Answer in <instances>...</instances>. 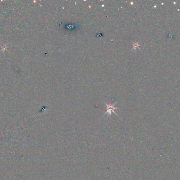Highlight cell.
<instances>
[{
  "mask_svg": "<svg viewBox=\"0 0 180 180\" xmlns=\"http://www.w3.org/2000/svg\"><path fill=\"white\" fill-rule=\"evenodd\" d=\"M116 103H117V102H115L113 105H111V104L109 105V104H106V102H105V105H106V107H107V111H106V113H105V114H104L103 116H105V115H106V114H108L109 116H110V115H111V114H112V112L114 113L115 115H117V116H119L118 114H117V113L114 111V110H117V108L114 107V105H115V104H116Z\"/></svg>",
  "mask_w": 180,
  "mask_h": 180,
  "instance_id": "1",
  "label": "cell"
}]
</instances>
